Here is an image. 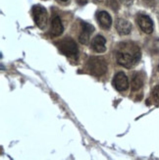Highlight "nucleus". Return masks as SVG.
I'll use <instances>...</instances> for the list:
<instances>
[{"instance_id": "f257e3e1", "label": "nucleus", "mask_w": 159, "mask_h": 160, "mask_svg": "<svg viewBox=\"0 0 159 160\" xmlns=\"http://www.w3.org/2000/svg\"><path fill=\"white\" fill-rule=\"evenodd\" d=\"M141 59V50L135 44H124L122 50L116 54L117 63L125 68H133Z\"/></svg>"}, {"instance_id": "f03ea898", "label": "nucleus", "mask_w": 159, "mask_h": 160, "mask_svg": "<svg viewBox=\"0 0 159 160\" xmlns=\"http://www.w3.org/2000/svg\"><path fill=\"white\" fill-rule=\"evenodd\" d=\"M87 70L95 77H101L107 72V63L102 57H92L87 61Z\"/></svg>"}, {"instance_id": "7ed1b4c3", "label": "nucleus", "mask_w": 159, "mask_h": 160, "mask_svg": "<svg viewBox=\"0 0 159 160\" xmlns=\"http://www.w3.org/2000/svg\"><path fill=\"white\" fill-rule=\"evenodd\" d=\"M60 51L68 57H77L78 56V46L75 41L70 38H65L58 43Z\"/></svg>"}, {"instance_id": "20e7f679", "label": "nucleus", "mask_w": 159, "mask_h": 160, "mask_svg": "<svg viewBox=\"0 0 159 160\" xmlns=\"http://www.w3.org/2000/svg\"><path fill=\"white\" fill-rule=\"evenodd\" d=\"M32 15L34 22L39 29L43 30L47 23V12L44 7L41 5H34L32 7Z\"/></svg>"}, {"instance_id": "39448f33", "label": "nucleus", "mask_w": 159, "mask_h": 160, "mask_svg": "<svg viewBox=\"0 0 159 160\" xmlns=\"http://www.w3.org/2000/svg\"><path fill=\"white\" fill-rule=\"evenodd\" d=\"M113 86L118 92H125L129 88V80L123 72H119L115 75L113 79Z\"/></svg>"}, {"instance_id": "423d86ee", "label": "nucleus", "mask_w": 159, "mask_h": 160, "mask_svg": "<svg viewBox=\"0 0 159 160\" xmlns=\"http://www.w3.org/2000/svg\"><path fill=\"white\" fill-rule=\"evenodd\" d=\"M137 25L140 26L141 30L143 32L149 34L153 32V22L148 16L141 14V15L137 16Z\"/></svg>"}, {"instance_id": "0eeeda50", "label": "nucleus", "mask_w": 159, "mask_h": 160, "mask_svg": "<svg viewBox=\"0 0 159 160\" xmlns=\"http://www.w3.org/2000/svg\"><path fill=\"white\" fill-rule=\"evenodd\" d=\"M82 30L79 37V40L82 44H87L89 41V38H91V34L94 31V28L86 22L82 23Z\"/></svg>"}, {"instance_id": "6e6552de", "label": "nucleus", "mask_w": 159, "mask_h": 160, "mask_svg": "<svg viewBox=\"0 0 159 160\" xmlns=\"http://www.w3.org/2000/svg\"><path fill=\"white\" fill-rule=\"evenodd\" d=\"M116 30L120 36H127L132 31V24L125 19H118L116 22Z\"/></svg>"}, {"instance_id": "1a4fd4ad", "label": "nucleus", "mask_w": 159, "mask_h": 160, "mask_svg": "<svg viewBox=\"0 0 159 160\" xmlns=\"http://www.w3.org/2000/svg\"><path fill=\"white\" fill-rule=\"evenodd\" d=\"M105 43H106V38L102 36H96L92 41V49L97 52V53H102L106 50V46H105Z\"/></svg>"}, {"instance_id": "9d476101", "label": "nucleus", "mask_w": 159, "mask_h": 160, "mask_svg": "<svg viewBox=\"0 0 159 160\" xmlns=\"http://www.w3.org/2000/svg\"><path fill=\"white\" fill-rule=\"evenodd\" d=\"M97 21L100 27L104 30L110 29V27L112 25V18L105 11H101L97 14Z\"/></svg>"}, {"instance_id": "9b49d317", "label": "nucleus", "mask_w": 159, "mask_h": 160, "mask_svg": "<svg viewBox=\"0 0 159 160\" xmlns=\"http://www.w3.org/2000/svg\"><path fill=\"white\" fill-rule=\"evenodd\" d=\"M64 31V27L62 25L61 20L58 16L54 17L51 22V28H50V34L52 37H59L62 34Z\"/></svg>"}, {"instance_id": "f8f14e48", "label": "nucleus", "mask_w": 159, "mask_h": 160, "mask_svg": "<svg viewBox=\"0 0 159 160\" xmlns=\"http://www.w3.org/2000/svg\"><path fill=\"white\" fill-rule=\"evenodd\" d=\"M143 85V78L140 73H134L133 77H132V90L136 92V90H139Z\"/></svg>"}, {"instance_id": "ddd939ff", "label": "nucleus", "mask_w": 159, "mask_h": 160, "mask_svg": "<svg viewBox=\"0 0 159 160\" xmlns=\"http://www.w3.org/2000/svg\"><path fill=\"white\" fill-rule=\"evenodd\" d=\"M151 98H152L154 104L159 105V86H156L153 88L152 93H151Z\"/></svg>"}, {"instance_id": "4468645a", "label": "nucleus", "mask_w": 159, "mask_h": 160, "mask_svg": "<svg viewBox=\"0 0 159 160\" xmlns=\"http://www.w3.org/2000/svg\"><path fill=\"white\" fill-rule=\"evenodd\" d=\"M120 1L126 6H130L131 4H132L134 2V0H120Z\"/></svg>"}, {"instance_id": "2eb2a0df", "label": "nucleus", "mask_w": 159, "mask_h": 160, "mask_svg": "<svg viewBox=\"0 0 159 160\" xmlns=\"http://www.w3.org/2000/svg\"><path fill=\"white\" fill-rule=\"evenodd\" d=\"M143 2L148 6H153L155 4V0H143Z\"/></svg>"}, {"instance_id": "dca6fc26", "label": "nucleus", "mask_w": 159, "mask_h": 160, "mask_svg": "<svg viewBox=\"0 0 159 160\" xmlns=\"http://www.w3.org/2000/svg\"><path fill=\"white\" fill-rule=\"evenodd\" d=\"M77 2L79 5H85L87 2V0H77Z\"/></svg>"}, {"instance_id": "f3484780", "label": "nucleus", "mask_w": 159, "mask_h": 160, "mask_svg": "<svg viewBox=\"0 0 159 160\" xmlns=\"http://www.w3.org/2000/svg\"><path fill=\"white\" fill-rule=\"evenodd\" d=\"M60 1H62V2H66V1H68V0H60Z\"/></svg>"}, {"instance_id": "a211bd4d", "label": "nucleus", "mask_w": 159, "mask_h": 160, "mask_svg": "<svg viewBox=\"0 0 159 160\" xmlns=\"http://www.w3.org/2000/svg\"><path fill=\"white\" fill-rule=\"evenodd\" d=\"M158 70H159V66H158Z\"/></svg>"}]
</instances>
